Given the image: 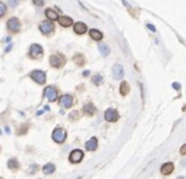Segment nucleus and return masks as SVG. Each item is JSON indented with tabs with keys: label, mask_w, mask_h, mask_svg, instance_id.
I'll use <instances>...</instances> for the list:
<instances>
[{
	"label": "nucleus",
	"mask_w": 186,
	"mask_h": 179,
	"mask_svg": "<svg viewBox=\"0 0 186 179\" xmlns=\"http://www.w3.org/2000/svg\"><path fill=\"white\" fill-rule=\"evenodd\" d=\"M52 139L55 142H58V144H62V142H64V141H66V139H67V131H66V129H63V127H55L53 134H52Z\"/></svg>",
	"instance_id": "obj_1"
},
{
	"label": "nucleus",
	"mask_w": 186,
	"mask_h": 179,
	"mask_svg": "<svg viewBox=\"0 0 186 179\" xmlns=\"http://www.w3.org/2000/svg\"><path fill=\"white\" fill-rule=\"evenodd\" d=\"M30 78L34 81V82H37L39 85H44L45 81H47V77H45V73L43 72V71L40 69H35L33 71V72L30 73Z\"/></svg>",
	"instance_id": "obj_2"
},
{
	"label": "nucleus",
	"mask_w": 186,
	"mask_h": 179,
	"mask_svg": "<svg viewBox=\"0 0 186 179\" xmlns=\"http://www.w3.org/2000/svg\"><path fill=\"white\" fill-rule=\"evenodd\" d=\"M43 56V48L39 44H32L29 49V57L32 59H39Z\"/></svg>",
	"instance_id": "obj_3"
},
{
	"label": "nucleus",
	"mask_w": 186,
	"mask_h": 179,
	"mask_svg": "<svg viewBox=\"0 0 186 179\" xmlns=\"http://www.w3.org/2000/svg\"><path fill=\"white\" fill-rule=\"evenodd\" d=\"M44 97L47 100H49L51 102H53L58 98V91H57V88L53 87V86H48V87L44 88Z\"/></svg>",
	"instance_id": "obj_4"
},
{
	"label": "nucleus",
	"mask_w": 186,
	"mask_h": 179,
	"mask_svg": "<svg viewBox=\"0 0 186 179\" xmlns=\"http://www.w3.org/2000/svg\"><path fill=\"white\" fill-rule=\"evenodd\" d=\"M6 27H8V29L11 32V33H18L20 30V28H21V24H20V21L18 18L15 17H13L8 20V23H6Z\"/></svg>",
	"instance_id": "obj_5"
},
{
	"label": "nucleus",
	"mask_w": 186,
	"mask_h": 179,
	"mask_svg": "<svg viewBox=\"0 0 186 179\" xmlns=\"http://www.w3.org/2000/svg\"><path fill=\"white\" fill-rule=\"evenodd\" d=\"M104 119L107 121H110V123H116V121L119 119V113L116 109H107L106 112H104Z\"/></svg>",
	"instance_id": "obj_6"
},
{
	"label": "nucleus",
	"mask_w": 186,
	"mask_h": 179,
	"mask_svg": "<svg viewBox=\"0 0 186 179\" xmlns=\"http://www.w3.org/2000/svg\"><path fill=\"white\" fill-rule=\"evenodd\" d=\"M39 29H40V32H42L43 34L48 35V34L53 33V30H54V24L52 23L51 20L42 21V23H40V25H39Z\"/></svg>",
	"instance_id": "obj_7"
},
{
	"label": "nucleus",
	"mask_w": 186,
	"mask_h": 179,
	"mask_svg": "<svg viewBox=\"0 0 186 179\" xmlns=\"http://www.w3.org/2000/svg\"><path fill=\"white\" fill-rule=\"evenodd\" d=\"M59 105L62 107H64V109H70L72 105H73V97L70 95H68V94L62 95L59 97Z\"/></svg>",
	"instance_id": "obj_8"
},
{
	"label": "nucleus",
	"mask_w": 186,
	"mask_h": 179,
	"mask_svg": "<svg viewBox=\"0 0 186 179\" xmlns=\"http://www.w3.org/2000/svg\"><path fill=\"white\" fill-rule=\"evenodd\" d=\"M83 156H84V155H83V152H82V150L76 149V150H73V152L69 154V161L73 163V164L81 163L82 159H83Z\"/></svg>",
	"instance_id": "obj_9"
},
{
	"label": "nucleus",
	"mask_w": 186,
	"mask_h": 179,
	"mask_svg": "<svg viewBox=\"0 0 186 179\" xmlns=\"http://www.w3.org/2000/svg\"><path fill=\"white\" fill-rule=\"evenodd\" d=\"M49 63H51V66L54 67V68H60L64 63H66V61H64L63 57L60 56H51V58H49Z\"/></svg>",
	"instance_id": "obj_10"
},
{
	"label": "nucleus",
	"mask_w": 186,
	"mask_h": 179,
	"mask_svg": "<svg viewBox=\"0 0 186 179\" xmlns=\"http://www.w3.org/2000/svg\"><path fill=\"white\" fill-rule=\"evenodd\" d=\"M112 73H113V77L116 78V80H121V78H123V76H125L123 67L121 66V64H114L113 69H112Z\"/></svg>",
	"instance_id": "obj_11"
},
{
	"label": "nucleus",
	"mask_w": 186,
	"mask_h": 179,
	"mask_svg": "<svg viewBox=\"0 0 186 179\" xmlns=\"http://www.w3.org/2000/svg\"><path fill=\"white\" fill-rule=\"evenodd\" d=\"M98 148V140L97 138H91L87 142H85V149L88 152H95V150Z\"/></svg>",
	"instance_id": "obj_12"
},
{
	"label": "nucleus",
	"mask_w": 186,
	"mask_h": 179,
	"mask_svg": "<svg viewBox=\"0 0 186 179\" xmlns=\"http://www.w3.org/2000/svg\"><path fill=\"white\" fill-rule=\"evenodd\" d=\"M73 29L77 34H84L85 32H87V25H85L84 23H82V21H77V23L73 25Z\"/></svg>",
	"instance_id": "obj_13"
},
{
	"label": "nucleus",
	"mask_w": 186,
	"mask_h": 179,
	"mask_svg": "<svg viewBox=\"0 0 186 179\" xmlns=\"http://www.w3.org/2000/svg\"><path fill=\"white\" fill-rule=\"evenodd\" d=\"M174 171V164L172 163H165L161 167V173L163 175H170Z\"/></svg>",
	"instance_id": "obj_14"
},
{
	"label": "nucleus",
	"mask_w": 186,
	"mask_h": 179,
	"mask_svg": "<svg viewBox=\"0 0 186 179\" xmlns=\"http://www.w3.org/2000/svg\"><path fill=\"white\" fill-rule=\"evenodd\" d=\"M96 107L93 104H85L83 106V112L85 113V115H88V116H92V115H95L96 113Z\"/></svg>",
	"instance_id": "obj_15"
},
{
	"label": "nucleus",
	"mask_w": 186,
	"mask_h": 179,
	"mask_svg": "<svg viewBox=\"0 0 186 179\" xmlns=\"http://www.w3.org/2000/svg\"><path fill=\"white\" fill-rule=\"evenodd\" d=\"M58 21H59V24L62 25V27H70L73 24V20H72V18H69V17H67V15H63V17H60V18H58Z\"/></svg>",
	"instance_id": "obj_16"
},
{
	"label": "nucleus",
	"mask_w": 186,
	"mask_h": 179,
	"mask_svg": "<svg viewBox=\"0 0 186 179\" xmlns=\"http://www.w3.org/2000/svg\"><path fill=\"white\" fill-rule=\"evenodd\" d=\"M89 37L93 39V40H101L103 38V34L97 30V29H91L89 30Z\"/></svg>",
	"instance_id": "obj_17"
},
{
	"label": "nucleus",
	"mask_w": 186,
	"mask_h": 179,
	"mask_svg": "<svg viewBox=\"0 0 186 179\" xmlns=\"http://www.w3.org/2000/svg\"><path fill=\"white\" fill-rule=\"evenodd\" d=\"M43 173H44L45 175H49V174H52V173H54V170H55V165L54 164H52V163H48V164H45L44 167H43Z\"/></svg>",
	"instance_id": "obj_18"
},
{
	"label": "nucleus",
	"mask_w": 186,
	"mask_h": 179,
	"mask_svg": "<svg viewBox=\"0 0 186 179\" xmlns=\"http://www.w3.org/2000/svg\"><path fill=\"white\" fill-rule=\"evenodd\" d=\"M45 17L48 18V20H57L59 17H58V13H57L55 10H53V9H47L45 10Z\"/></svg>",
	"instance_id": "obj_19"
},
{
	"label": "nucleus",
	"mask_w": 186,
	"mask_h": 179,
	"mask_svg": "<svg viewBox=\"0 0 186 179\" xmlns=\"http://www.w3.org/2000/svg\"><path fill=\"white\" fill-rule=\"evenodd\" d=\"M119 92H121V95H122V96H126L128 92H130V85H128L126 81H123L122 83H121V86H119Z\"/></svg>",
	"instance_id": "obj_20"
},
{
	"label": "nucleus",
	"mask_w": 186,
	"mask_h": 179,
	"mask_svg": "<svg viewBox=\"0 0 186 179\" xmlns=\"http://www.w3.org/2000/svg\"><path fill=\"white\" fill-rule=\"evenodd\" d=\"M98 49H99V52H101V54H102L103 57H107V56L110 54V52H111L110 47L107 46V44H104V43H102V44H99V46H98Z\"/></svg>",
	"instance_id": "obj_21"
},
{
	"label": "nucleus",
	"mask_w": 186,
	"mask_h": 179,
	"mask_svg": "<svg viewBox=\"0 0 186 179\" xmlns=\"http://www.w3.org/2000/svg\"><path fill=\"white\" fill-rule=\"evenodd\" d=\"M8 167H9V169H11V170H17V169H19V161L17 160V159H9L8 160Z\"/></svg>",
	"instance_id": "obj_22"
},
{
	"label": "nucleus",
	"mask_w": 186,
	"mask_h": 179,
	"mask_svg": "<svg viewBox=\"0 0 186 179\" xmlns=\"http://www.w3.org/2000/svg\"><path fill=\"white\" fill-rule=\"evenodd\" d=\"M74 62L78 66H83L84 64V59H83V56L82 54H76L74 56Z\"/></svg>",
	"instance_id": "obj_23"
},
{
	"label": "nucleus",
	"mask_w": 186,
	"mask_h": 179,
	"mask_svg": "<svg viewBox=\"0 0 186 179\" xmlns=\"http://www.w3.org/2000/svg\"><path fill=\"white\" fill-rule=\"evenodd\" d=\"M102 81H103V80H102V76H101V75H96L95 77L92 78V82L95 83V85H97V86H98V85H101Z\"/></svg>",
	"instance_id": "obj_24"
},
{
	"label": "nucleus",
	"mask_w": 186,
	"mask_h": 179,
	"mask_svg": "<svg viewBox=\"0 0 186 179\" xmlns=\"http://www.w3.org/2000/svg\"><path fill=\"white\" fill-rule=\"evenodd\" d=\"M5 13H6V6H5L4 3L0 2V18L4 17V15H5Z\"/></svg>",
	"instance_id": "obj_25"
},
{
	"label": "nucleus",
	"mask_w": 186,
	"mask_h": 179,
	"mask_svg": "<svg viewBox=\"0 0 186 179\" xmlns=\"http://www.w3.org/2000/svg\"><path fill=\"white\" fill-rule=\"evenodd\" d=\"M180 154H181V155H186V144H184V145L181 146V149H180Z\"/></svg>",
	"instance_id": "obj_26"
},
{
	"label": "nucleus",
	"mask_w": 186,
	"mask_h": 179,
	"mask_svg": "<svg viewBox=\"0 0 186 179\" xmlns=\"http://www.w3.org/2000/svg\"><path fill=\"white\" fill-rule=\"evenodd\" d=\"M33 3L35 4V5H43V4H44V2H43V0H33Z\"/></svg>",
	"instance_id": "obj_27"
},
{
	"label": "nucleus",
	"mask_w": 186,
	"mask_h": 179,
	"mask_svg": "<svg viewBox=\"0 0 186 179\" xmlns=\"http://www.w3.org/2000/svg\"><path fill=\"white\" fill-rule=\"evenodd\" d=\"M172 87L175 90H180V83H172Z\"/></svg>",
	"instance_id": "obj_28"
},
{
	"label": "nucleus",
	"mask_w": 186,
	"mask_h": 179,
	"mask_svg": "<svg viewBox=\"0 0 186 179\" xmlns=\"http://www.w3.org/2000/svg\"><path fill=\"white\" fill-rule=\"evenodd\" d=\"M147 27H148V28H150V29H151V30H153V32L156 30V29H155V28H153V25H151V24H148Z\"/></svg>",
	"instance_id": "obj_29"
},
{
	"label": "nucleus",
	"mask_w": 186,
	"mask_h": 179,
	"mask_svg": "<svg viewBox=\"0 0 186 179\" xmlns=\"http://www.w3.org/2000/svg\"><path fill=\"white\" fill-rule=\"evenodd\" d=\"M177 179H184V177H178V178H177Z\"/></svg>",
	"instance_id": "obj_30"
},
{
	"label": "nucleus",
	"mask_w": 186,
	"mask_h": 179,
	"mask_svg": "<svg viewBox=\"0 0 186 179\" xmlns=\"http://www.w3.org/2000/svg\"><path fill=\"white\" fill-rule=\"evenodd\" d=\"M0 179H2V178H0Z\"/></svg>",
	"instance_id": "obj_31"
}]
</instances>
